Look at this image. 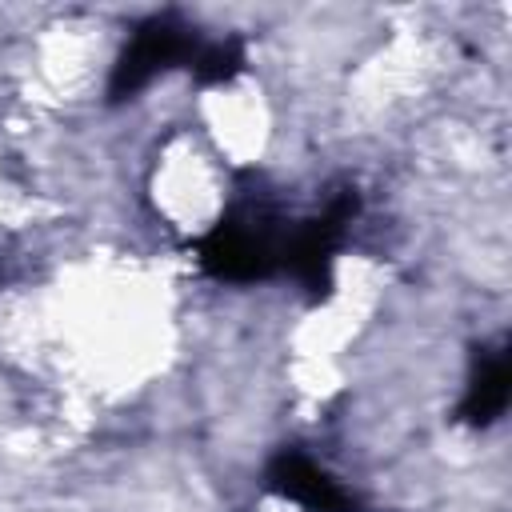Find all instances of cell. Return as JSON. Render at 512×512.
<instances>
[{"label": "cell", "mask_w": 512, "mask_h": 512, "mask_svg": "<svg viewBox=\"0 0 512 512\" xmlns=\"http://www.w3.org/2000/svg\"><path fill=\"white\" fill-rule=\"evenodd\" d=\"M272 484L280 492H288L292 500H300L304 508H312V512H352V496L336 480H328L312 460H304L296 452L276 460Z\"/></svg>", "instance_id": "1"}, {"label": "cell", "mask_w": 512, "mask_h": 512, "mask_svg": "<svg viewBox=\"0 0 512 512\" xmlns=\"http://www.w3.org/2000/svg\"><path fill=\"white\" fill-rule=\"evenodd\" d=\"M504 400H508V360H504V352H496L492 360L480 364V376L468 384L464 412L472 420H492V416H500Z\"/></svg>", "instance_id": "2"}]
</instances>
